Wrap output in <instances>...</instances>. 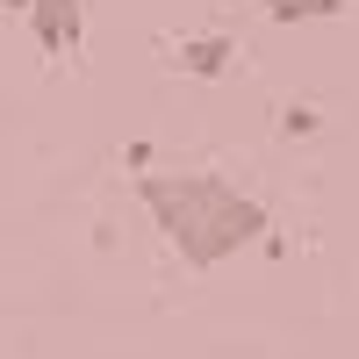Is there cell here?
I'll return each instance as SVG.
<instances>
[{"mask_svg":"<svg viewBox=\"0 0 359 359\" xmlns=\"http://www.w3.org/2000/svg\"><path fill=\"white\" fill-rule=\"evenodd\" d=\"M144 216L158 223V237L194 266V273H216V266H230L237 252H252L266 230V208L230 187L223 172H137L130 180Z\"/></svg>","mask_w":359,"mask_h":359,"instance_id":"1","label":"cell"},{"mask_svg":"<svg viewBox=\"0 0 359 359\" xmlns=\"http://www.w3.org/2000/svg\"><path fill=\"white\" fill-rule=\"evenodd\" d=\"M29 29H36L43 57H72L86 36V15H79V0H29Z\"/></svg>","mask_w":359,"mask_h":359,"instance_id":"2","label":"cell"},{"mask_svg":"<svg viewBox=\"0 0 359 359\" xmlns=\"http://www.w3.org/2000/svg\"><path fill=\"white\" fill-rule=\"evenodd\" d=\"M230 57H237L230 36H187V43H180V72H187V79H223Z\"/></svg>","mask_w":359,"mask_h":359,"instance_id":"3","label":"cell"},{"mask_svg":"<svg viewBox=\"0 0 359 359\" xmlns=\"http://www.w3.org/2000/svg\"><path fill=\"white\" fill-rule=\"evenodd\" d=\"M266 15H273L280 29H294V22H331V15H345V0H266Z\"/></svg>","mask_w":359,"mask_h":359,"instance_id":"4","label":"cell"},{"mask_svg":"<svg viewBox=\"0 0 359 359\" xmlns=\"http://www.w3.org/2000/svg\"><path fill=\"white\" fill-rule=\"evenodd\" d=\"M273 130H280L287 144H309V137H323V115H316L309 101H287V108L273 115Z\"/></svg>","mask_w":359,"mask_h":359,"instance_id":"5","label":"cell"},{"mask_svg":"<svg viewBox=\"0 0 359 359\" xmlns=\"http://www.w3.org/2000/svg\"><path fill=\"white\" fill-rule=\"evenodd\" d=\"M216 8H245V0H216Z\"/></svg>","mask_w":359,"mask_h":359,"instance_id":"6","label":"cell"}]
</instances>
